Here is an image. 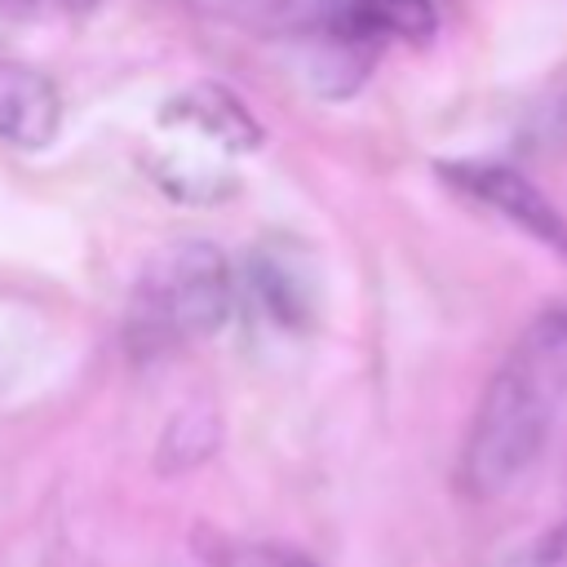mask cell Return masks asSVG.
<instances>
[{
  "label": "cell",
  "instance_id": "1",
  "mask_svg": "<svg viewBox=\"0 0 567 567\" xmlns=\"http://www.w3.org/2000/svg\"><path fill=\"white\" fill-rule=\"evenodd\" d=\"M567 403V306L536 310L487 377L456 478L474 501L509 492L545 452Z\"/></svg>",
  "mask_w": 567,
  "mask_h": 567
},
{
  "label": "cell",
  "instance_id": "2",
  "mask_svg": "<svg viewBox=\"0 0 567 567\" xmlns=\"http://www.w3.org/2000/svg\"><path fill=\"white\" fill-rule=\"evenodd\" d=\"M235 306L230 261L208 239H177L159 248L133 284L124 310V341L137 359L168 354L186 341L213 337Z\"/></svg>",
  "mask_w": 567,
  "mask_h": 567
},
{
  "label": "cell",
  "instance_id": "3",
  "mask_svg": "<svg viewBox=\"0 0 567 567\" xmlns=\"http://www.w3.org/2000/svg\"><path fill=\"white\" fill-rule=\"evenodd\" d=\"M434 173L456 195H465L470 204L518 226L527 239H536L545 252H554L567 266V213L527 173H518L514 164H501V159H439Z\"/></svg>",
  "mask_w": 567,
  "mask_h": 567
},
{
  "label": "cell",
  "instance_id": "4",
  "mask_svg": "<svg viewBox=\"0 0 567 567\" xmlns=\"http://www.w3.org/2000/svg\"><path fill=\"white\" fill-rule=\"evenodd\" d=\"M168 128H186L199 142H208L221 155H248L261 146V124L252 120V111L221 84H190L186 93H177L164 115Z\"/></svg>",
  "mask_w": 567,
  "mask_h": 567
},
{
  "label": "cell",
  "instance_id": "5",
  "mask_svg": "<svg viewBox=\"0 0 567 567\" xmlns=\"http://www.w3.org/2000/svg\"><path fill=\"white\" fill-rule=\"evenodd\" d=\"M62 124V97L53 80L27 62L0 58V142L40 151L58 137Z\"/></svg>",
  "mask_w": 567,
  "mask_h": 567
},
{
  "label": "cell",
  "instance_id": "6",
  "mask_svg": "<svg viewBox=\"0 0 567 567\" xmlns=\"http://www.w3.org/2000/svg\"><path fill=\"white\" fill-rule=\"evenodd\" d=\"M248 275H252V292H257V301L266 306V315H270L275 323L301 328V323L310 319L315 284H310V275L297 270V261H292L288 252H275V248L257 252L252 266H248Z\"/></svg>",
  "mask_w": 567,
  "mask_h": 567
},
{
  "label": "cell",
  "instance_id": "7",
  "mask_svg": "<svg viewBox=\"0 0 567 567\" xmlns=\"http://www.w3.org/2000/svg\"><path fill=\"white\" fill-rule=\"evenodd\" d=\"M509 567H567V505L554 527H545L532 545H523V554H514Z\"/></svg>",
  "mask_w": 567,
  "mask_h": 567
},
{
  "label": "cell",
  "instance_id": "8",
  "mask_svg": "<svg viewBox=\"0 0 567 567\" xmlns=\"http://www.w3.org/2000/svg\"><path fill=\"white\" fill-rule=\"evenodd\" d=\"M93 4L97 0H0L4 13H22V18H80Z\"/></svg>",
  "mask_w": 567,
  "mask_h": 567
},
{
  "label": "cell",
  "instance_id": "9",
  "mask_svg": "<svg viewBox=\"0 0 567 567\" xmlns=\"http://www.w3.org/2000/svg\"><path fill=\"white\" fill-rule=\"evenodd\" d=\"M49 567H93V563H84L80 554H58V558H53Z\"/></svg>",
  "mask_w": 567,
  "mask_h": 567
}]
</instances>
